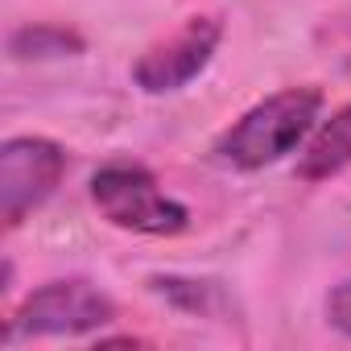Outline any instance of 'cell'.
Masks as SVG:
<instances>
[{"label":"cell","mask_w":351,"mask_h":351,"mask_svg":"<svg viewBox=\"0 0 351 351\" xmlns=\"http://www.w3.org/2000/svg\"><path fill=\"white\" fill-rule=\"evenodd\" d=\"M318 112H322V91L318 87L277 91V95L261 99L256 108H248L215 141V157L232 169H265L277 157L293 153L314 132Z\"/></svg>","instance_id":"6da1fadb"},{"label":"cell","mask_w":351,"mask_h":351,"mask_svg":"<svg viewBox=\"0 0 351 351\" xmlns=\"http://www.w3.org/2000/svg\"><path fill=\"white\" fill-rule=\"evenodd\" d=\"M91 203L108 223L141 236H178L191 228V211L178 199H169L153 173L136 161L104 165L91 178Z\"/></svg>","instance_id":"7a4b0ae2"},{"label":"cell","mask_w":351,"mask_h":351,"mask_svg":"<svg viewBox=\"0 0 351 351\" xmlns=\"http://www.w3.org/2000/svg\"><path fill=\"white\" fill-rule=\"evenodd\" d=\"M116 318V306L108 293H99L87 281H50L34 289L21 310L5 326V343L17 339H42V335H83L95 326H108Z\"/></svg>","instance_id":"3957f363"},{"label":"cell","mask_w":351,"mask_h":351,"mask_svg":"<svg viewBox=\"0 0 351 351\" xmlns=\"http://www.w3.org/2000/svg\"><path fill=\"white\" fill-rule=\"evenodd\" d=\"M66 153L46 136H13L0 149V219L17 228L29 211H38L62 182Z\"/></svg>","instance_id":"277c9868"},{"label":"cell","mask_w":351,"mask_h":351,"mask_svg":"<svg viewBox=\"0 0 351 351\" xmlns=\"http://www.w3.org/2000/svg\"><path fill=\"white\" fill-rule=\"evenodd\" d=\"M219 38H223L219 21H211V17H191L178 34H169L165 42L149 46V50L136 58V66H132L136 87L149 91V95H165V91L186 87L195 75L207 71L211 54L219 50Z\"/></svg>","instance_id":"5b68a950"},{"label":"cell","mask_w":351,"mask_h":351,"mask_svg":"<svg viewBox=\"0 0 351 351\" xmlns=\"http://www.w3.org/2000/svg\"><path fill=\"white\" fill-rule=\"evenodd\" d=\"M351 165V104L343 112H335L306 145V153L298 157V178L302 182H322L335 178Z\"/></svg>","instance_id":"8992f818"},{"label":"cell","mask_w":351,"mask_h":351,"mask_svg":"<svg viewBox=\"0 0 351 351\" xmlns=\"http://www.w3.org/2000/svg\"><path fill=\"white\" fill-rule=\"evenodd\" d=\"M153 289L165 293L173 306H182L191 314H223L228 310V293L215 281H182V277H153Z\"/></svg>","instance_id":"52a82bcc"},{"label":"cell","mask_w":351,"mask_h":351,"mask_svg":"<svg viewBox=\"0 0 351 351\" xmlns=\"http://www.w3.org/2000/svg\"><path fill=\"white\" fill-rule=\"evenodd\" d=\"M13 58H62V54H79L83 38L58 25H34V29H17L9 38Z\"/></svg>","instance_id":"ba28073f"},{"label":"cell","mask_w":351,"mask_h":351,"mask_svg":"<svg viewBox=\"0 0 351 351\" xmlns=\"http://www.w3.org/2000/svg\"><path fill=\"white\" fill-rule=\"evenodd\" d=\"M326 318H330L335 330L351 335V281H343V285L330 289V298H326Z\"/></svg>","instance_id":"9c48e42d"}]
</instances>
